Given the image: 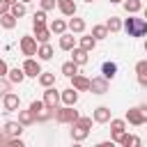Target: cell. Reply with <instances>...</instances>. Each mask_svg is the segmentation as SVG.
<instances>
[{
    "label": "cell",
    "mask_w": 147,
    "mask_h": 147,
    "mask_svg": "<svg viewBox=\"0 0 147 147\" xmlns=\"http://www.w3.org/2000/svg\"><path fill=\"white\" fill-rule=\"evenodd\" d=\"M124 30H126L129 37H145V34H147V21L131 14V16L124 21Z\"/></svg>",
    "instance_id": "cell-1"
},
{
    "label": "cell",
    "mask_w": 147,
    "mask_h": 147,
    "mask_svg": "<svg viewBox=\"0 0 147 147\" xmlns=\"http://www.w3.org/2000/svg\"><path fill=\"white\" fill-rule=\"evenodd\" d=\"M78 110H74V106H64V108H55V119L60 124H74L78 119Z\"/></svg>",
    "instance_id": "cell-2"
},
{
    "label": "cell",
    "mask_w": 147,
    "mask_h": 147,
    "mask_svg": "<svg viewBox=\"0 0 147 147\" xmlns=\"http://www.w3.org/2000/svg\"><path fill=\"white\" fill-rule=\"evenodd\" d=\"M124 119H126L129 124H133V126H142V124H147V115L142 113V108H140V106H136V108H129Z\"/></svg>",
    "instance_id": "cell-3"
},
{
    "label": "cell",
    "mask_w": 147,
    "mask_h": 147,
    "mask_svg": "<svg viewBox=\"0 0 147 147\" xmlns=\"http://www.w3.org/2000/svg\"><path fill=\"white\" fill-rule=\"evenodd\" d=\"M60 101H62V99H60V92H57L53 85L46 87V92H44V103H46V108H48V110H55V108L60 106Z\"/></svg>",
    "instance_id": "cell-4"
},
{
    "label": "cell",
    "mask_w": 147,
    "mask_h": 147,
    "mask_svg": "<svg viewBox=\"0 0 147 147\" xmlns=\"http://www.w3.org/2000/svg\"><path fill=\"white\" fill-rule=\"evenodd\" d=\"M21 51H23V55H28V57H32V55H37V37H30V34H25V37H21Z\"/></svg>",
    "instance_id": "cell-5"
},
{
    "label": "cell",
    "mask_w": 147,
    "mask_h": 147,
    "mask_svg": "<svg viewBox=\"0 0 147 147\" xmlns=\"http://www.w3.org/2000/svg\"><path fill=\"white\" fill-rule=\"evenodd\" d=\"M90 92L92 94H106L108 92V78L106 76H94L90 80Z\"/></svg>",
    "instance_id": "cell-6"
},
{
    "label": "cell",
    "mask_w": 147,
    "mask_h": 147,
    "mask_svg": "<svg viewBox=\"0 0 147 147\" xmlns=\"http://www.w3.org/2000/svg\"><path fill=\"white\" fill-rule=\"evenodd\" d=\"M2 106H5V113H14V110H18V106H21V99H18V94H14V92H7V94L2 96Z\"/></svg>",
    "instance_id": "cell-7"
},
{
    "label": "cell",
    "mask_w": 147,
    "mask_h": 147,
    "mask_svg": "<svg viewBox=\"0 0 147 147\" xmlns=\"http://www.w3.org/2000/svg\"><path fill=\"white\" fill-rule=\"evenodd\" d=\"M124 131H126V119H110V140L113 142H117Z\"/></svg>",
    "instance_id": "cell-8"
},
{
    "label": "cell",
    "mask_w": 147,
    "mask_h": 147,
    "mask_svg": "<svg viewBox=\"0 0 147 147\" xmlns=\"http://www.w3.org/2000/svg\"><path fill=\"white\" fill-rule=\"evenodd\" d=\"M92 119H94L96 124H108V122L113 119V117H110V108H108V106H99V108H94Z\"/></svg>",
    "instance_id": "cell-9"
},
{
    "label": "cell",
    "mask_w": 147,
    "mask_h": 147,
    "mask_svg": "<svg viewBox=\"0 0 147 147\" xmlns=\"http://www.w3.org/2000/svg\"><path fill=\"white\" fill-rule=\"evenodd\" d=\"M23 71H25V76H30V78H39V74H41V67H39V62H37V60L28 57V60L23 62Z\"/></svg>",
    "instance_id": "cell-10"
},
{
    "label": "cell",
    "mask_w": 147,
    "mask_h": 147,
    "mask_svg": "<svg viewBox=\"0 0 147 147\" xmlns=\"http://www.w3.org/2000/svg\"><path fill=\"white\" fill-rule=\"evenodd\" d=\"M60 99H62L64 106H76V101H78V90H76V87H69V90L60 92Z\"/></svg>",
    "instance_id": "cell-11"
},
{
    "label": "cell",
    "mask_w": 147,
    "mask_h": 147,
    "mask_svg": "<svg viewBox=\"0 0 147 147\" xmlns=\"http://www.w3.org/2000/svg\"><path fill=\"white\" fill-rule=\"evenodd\" d=\"M71 87H76L78 92H87V90H90V78L76 74V76H71Z\"/></svg>",
    "instance_id": "cell-12"
},
{
    "label": "cell",
    "mask_w": 147,
    "mask_h": 147,
    "mask_svg": "<svg viewBox=\"0 0 147 147\" xmlns=\"http://www.w3.org/2000/svg\"><path fill=\"white\" fill-rule=\"evenodd\" d=\"M90 136V129H85V126H80V124H71V138L76 140V142H80V140H85Z\"/></svg>",
    "instance_id": "cell-13"
},
{
    "label": "cell",
    "mask_w": 147,
    "mask_h": 147,
    "mask_svg": "<svg viewBox=\"0 0 147 147\" xmlns=\"http://www.w3.org/2000/svg\"><path fill=\"white\" fill-rule=\"evenodd\" d=\"M71 60L80 67V64H87L90 57H87V51H85V48H76V46H74V48H71Z\"/></svg>",
    "instance_id": "cell-14"
},
{
    "label": "cell",
    "mask_w": 147,
    "mask_h": 147,
    "mask_svg": "<svg viewBox=\"0 0 147 147\" xmlns=\"http://www.w3.org/2000/svg\"><path fill=\"white\" fill-rule=\"evenodd\" d=\"M57 7L64 16H76V2L74 0H57Z\"/></svg>",
    "instance_id": "cell-15"
},
{
    "label": "cell",
    "mask_w": 147,
    "mask_h": 147,
    "mask_svg": "<svg viewBox=\"0 0 147 147\" xmlns=\"http://www.w3.org/2000/svg\"><path fill=\"white\" fill-rule=\"evenodd\" d=\"M34 37H37L39 44H46V41L51 39V28H46V25H34Z\"/></svg>",
    "instance_id": "cell-16"
},
{
    "label": "cell",
    "mask_w": 147,
    "mask_h": 147,
    "mask_svg": "<svg viewBox=\"0 0 147 147\" xmlns=\"http://www.w3.org/2000/svg\"><path fill=\"white\" fill-rule=\"evenodd\" d=\"M5 131H7L9 138H18V136L23 133V124H21V122H7V124H5Z\"/></svg>",
    "instance_id": "cell-17"
},
{
    "label": "cell",
    "mask_w": 147,
    "mask_h": 147,
    "mask_svg": "<svg viewBox=\"0 0 147 147\" xmlns=\"http://www.w3.org/2000/svg\"><path fill=\"white\" fill-rule=\"evenodd\" d=\"M117 142H119V145H124V147H138L142 140H140V138H136V136H129V133L124 131V133L119 136V140H117Z\"/></svg>",
    "instance_id": "cell-18"
},
{
    "label": "cell",
    "mask_w": 147,
    "mask_h": 147,
    "mask_svg": "<svg viewBox=\"0 0 147 147\" xmlns=\"http://www.w3.org/2000/svg\"><path fill=\"white\" fill-rule=\"evenodd\" d=\"M0 25H2L5 30H11V28H16V16H14L11 11H7V14H0Z\"/></svg>",
    "instance_id": "cell-19"
},
{
    "label": "cell",
    "mask_w": 147,
    "mask_h": 147,
    "mask_svg": "<svg viewBox=\"0 0 147 147\" xmlns=\"http://www.w3.org/2000/svg\"><path fill=\"white\" fill-rule=\"evenodd\" d=\"M74 46H76L74 32H71V34H67V32H64V34H60V48H62V51H71Z\"/></svg>",
    "instance_id": "cell-20"
},
{
    "label": "cell",
    "mask_w": 147,
    "mask_h": 147,
    "mask_svg": "<svg viewBox=\"0 0 147 147\" xmlns=\"http://www.w3.org/2000/svg\"><path fill=\"white\" fill-rule=\"evenodd\" d=\"M115 74H117V64H115V62L108 60V62L101 64V76H106V78L110 80V78H115Z\"/></svg>",
    "instance_id": "cell-21"
},
{
    "label": "cell",
    "mask_w": 147,
    "mask_h": 147,
    "mask_svg": "<svg viewBox=\"0 0 147 147\" xmlns=\"http://www.w3.org/2000/svg\"><path fill=\"white\" fill-rule=\"evenodd\" d=\"M51 32H55V34H64L67 32V28H69V23H64L62 18H55V21H51Z\"/></svg>",
    "instance_id": "cell-22"
},
{
    "label": "cell",
    "mask_w": 147,
    "mask_h": 147,
    "mask_svg": "<svg viewBox=\"0 0 147 147\" xmlns=\"http://www.w3.org/2000/svg\"><path fill=\"white\" fill-rule=\"evenodd\" d=\"M69 30H71L74 34H83V32H85V21H83V18H76V16H74V18L69 21Z\"/></svg>",
    "instance_id": "cell-23"
},
{
    "label": "cell",
    "mask_w": 147,
    "mask_h": 147,
    "mask_svg": "<svg viewBox=\"0 0 147 147\" xmlns=\"http://www.w3.org/2000/svg\"><path fill=\"white\" fill-rule=\"evenodd\" d=\"M7 78H9V83H14V85H16V83H23V78H25L23 67H21V69H18V67H16V69H11V71L7 74Z\"/></svg>",
    "instance_id": "cell-24"
},
{
    "label": "cell",
    "mask_w": 147,
    "mask_h": 147,
    "mask_svg": "<svg viewBox=\"0 0 147 147\" xmlns=\"http://www.w3.org/2000/svg\"><path fill=\"white\" fill-rule=\"evenodd\" d=\"M34 119H37V117H34V113H32V110H21V113H18V122H21L23 126L34 124Z\"/></svg>",
    "instance_id": "cell-25"
},
{
    "label": "cell",
    "mask_w": 147,
    "mask_h": 147,
    "mask_svg": "<svg viewBox=\"0 0 147 147\" xmlns=\"http://www.w3.org/2000/svg\"><path fill=\"white\" fill-rule=\"evenodd\" d=\"M122 5H124V9H126V14H138V11L142 9V2H140V0H124Z\"/></svg>",
    "instance_id": "cell-26"
},
{
    "label": "cell",
    "mask_w": 147,
    "mask_h": 147,
    "mask_svg": "<svg viewBox=\"0 0 147 147\" xmlns=\"http://www.w3.org/2000/svg\"><path fill=\"white\" fill-rule=\"evenodd\" d=\"M37 55H39V60H51V57H53V46H51L48 41L41 44L39 51H37Z\"/></svg>",
    "instance_id": "cell-27"
},
{
    "label": "cell",
    "mask_w": 147,
    "mask_h": 147,
    "mask_svg": "<svg viewBox=\"0 0 147 147\" xmlns=\"http://www.w3.org/2000/svg\"><path fill=\"white\" fill-rule=\"evenodd\" d=\"M62 74H64L67 78H71V76H76V74H78V64H76L74 60H69V62H64V64H62Z\"/></svg>",
    "instance_id": "cell-28"
},
{
    "label": "cell",
    "mask_w": 147,
    "mask_h": 147,
    "mask_svg": "<svg viewBox=\"0 0 147 147\" xmlns=\"http://www.w3.org/2000/svg\"><path fill=\"white\" fill-rule=\"evenodd\" d=\"M106 28H108V32H119V30L124 28V23H122L117 16H110V18H108V23H106Z\"/></svg>",
    "instance_id": "cell-29"
},
{
    "label": "cell",
    "mask_w": 147,
    "mask_h": 147,
    "mask_svg": "<svg viewBox=\"0 0 147 147\" xmlns=\"http://www.w3.org/2000/svg\"><path fill=\"white\" fill-rule=\"evenodd\" d=\"M55 83V74H48V71H41L39 74V85L41 87H51Z\"/></svg>",
    "instance_id": "cell-30"
},
{
    "label": "cell",
    "mask_w": 147,
    "mask_h": 147,
    "mask_svg": "<svg viewBox=\"0 0 147 147\" xmlns=\"http://www.w3.org/2000/svg\"><path fill=\"white\" fill-rule=\"evenodd\" d=\"M94 46H96V39H94L92 34H87V37H80V48H85V51L90 53V51H94Z\"/></svg>",
    "instance_id": "cell-31"
},
{
    "label": "cell",
    "mask_w": 147,
    "mask_h": 147,
    "mask_svg": "<svg viewBox=\"0 0 147 147\" xmlns=\"http://www.w3.org/2000/svg\"><path fill=\"white\" fill-rule=\"evenodd\" d=\"M92 37H94L96 41H99V39H106V37H108V28H106V25H94V28H92Z\"/></svg>",
    "instance_id": "cell-32"
},
{
    "label": "cell",
    "mask_w": 147,
    "mask_h": 147,
    "mask_svg": "<svg viewBox=\"0 0 147 147\" xmlns=\"http://www.w3.org/2000/svg\"><path fill=\"white\" fill-rule=\"evenodd\" d=\"M16 18H21V16H25V2H14L11 5V9H9Z\"/></svg>",
    "instance_id": "cell-33"
},
{
    "label": "cell",
    "mask_w": 147,
    "mask_h": 147,
    "mask_svg": "<svg viewBox=\"0 0 147 147\" xmlns=\"http://www.w3.org/2000/svg\"><path fill=\"white\" fill-rule=\"evenodd\" d=\"M44 108H46V103H44V99H41V101L37 99V101H32V103H30V110L34 113V117H39V115L44 113Z\"/></svg>",
    "instance_id": "cell-34"
},
{
    "label": "cell",
    "mask_w": 147,
    "mask_h": 147,
    "mask_svg": "<svg viewBox=\"0 0 147 147\" xmlns=\"http://www.w3.org/2000/svg\"><path fill=\"white\" fill-rule=\"evenodd\" d=\"M32 25H46V11H44V9L34 11V16H32Z\"/></svg>",
    "instance_id": "cell-35"
},
{
    "label": "cell",
    "mask_w": 147,
    "mask_h": 147,
    "mask_svg": "<svg viewBox=\"0 0 147 147\" xmlns=\"http://www.w3.org/2000/svg\"><path fill=\"white\" fill-rule=\"evenodd\" d=\"M136 74H138V76H147V60H140V62L136 64Z\"/></svg>",
    "instance_id": "cell-36"
},
{
    "label": "cell",
    "mask_w": 147,
    "mask_h": 147,
    "mask_svg": "<svg viewBox=\"0 0 147 147\" xmlns=\"http://www.w3.org/2000/svg\"><path fill=\"white\" fill-rule=\"evenodd\" d=\"M55 5H57V0H41V9H44V11L55 9Z\"/></svg>",
    "instance_id": "cell-37"
},
{
    "label": "cell",
    "mask_w": 147,
    "mask_h": 147,
    "mask_svg": "<svg viewBox=\"0 0 147 147\" xmlns=\"http://www.w3.org/2000/svg\"><path fill=\"white\" fill-rule=\"evenodd\" d=\"M76 124H80V126L90 129V126H92V117H78V119H76Z\"/></svg>",
    "instance_id": "cell-38"
},
{
    "label": "cell",
    "mask_w": 147,
    "mask_h": 147,
    "mask_svg": "<svg viewBox=\"0 0 147 147\" xmlns=\"http://www.w3.org/2000/svg\"><path fill=\"white\" fill-rule=\"evenodd\" d=\"M7 74H9V69H7V62H5L2 57H0V78H5Z\"/></svg>",
    "instance_id": "cell-39"
},
{
    "label": "cell",
    "mask_w": 147,
    "mask_h": 147,
    "mask_svg": "<svg viewBox=\"0 0 147 147\" xmlns=\"http://www.w3.org/2000/svg\"><path fill=\"white\" fill-rule=\"evenodd\" d=\"M0 145H9V136L5 129H0Z\"/></svg>",
    "instance_id": "cell-40"
},
{
    "label": "cell",
    "mask_w": 147,
    "mask_h": 147,
    "mask_svg": "<svg viewBox=\"0 0 147 147\" xmlns=\"http://www.w3.org/2000/svg\"><path fill=\"white\" fill-rule=\"evenodd\" d=\"M9 9H11V5H7L5 0H0V14H7Z\"/></svg>",
    "instance_id": "cell-41"
},
{
    "label": "cell",
    "mask_w": 147,
    "mask_h": 147,
    "mask_svg": "<svg viewBox=\"0 0 147 147\" xmlns=\"http://www.w3.org/2000/svg\"><path fill=\"white\" fill-rule=\"evenodd\" d=\"M138 83H140L142 87H147V76H138Z\"/></svg>",
    "instance_id": "cell-42"
},
{
    "label": "cell",
    "mask_w": 147,
    "mask_h": 147,
    "mask_svg": "<svg viewBox=\"0 0 147 147\" xmlns=\"http://www.w3.org/2000/svg\"><path fill=\"white\" fill-rule=\"evenodd\" d=\"M140 108H142V113H145V115H147V103H145V106H140Z\"/></svg>",
    "instance_id": "cell-43"
},
{
    "label": "cell",
    "mask_w": 147,
    "mask_h": 147,
    "mask_svg": "<svg viewBox=\"0 0 147 147\" xmlns=\"http://www.w3.org/2000/svg\"><path fill=\"white\" fill-rule=\"evenodd\" d=\"M5 2H7V5H14V2H18V0H5Z\"/></svg>",
    "instance_id": "cell-44"
},
{
    "label": "cell",
    "mask_w": 147,
    "mask_h": 147,
    "mask_svg": "<svg viewBox=\"0 0 147 147\" xmlns=\"http://www.w3.org/2000/svg\"><path fill=\"white\" fill-rule=\"evenodd\" d=\"M110 2H124V0H110Z\"/></svg>",
    "instance_id": "cell-45"
},
{
    "label": "cell",
    "mask_w": 147,
    "mask_h": 147,
    "mask_svg": "<svg viewBox=\"0 0 147 147\" xmlns=\"http://www.w3.org/2000/svg\"><path fill=\"white\" fill-rule=\"evenodd\" d=\"M85 2H94V0H85Z\"/></svg>",
    "instance_id": "cell-46"
},
{
    "label": "cell",
    "mask_w": 147,
    "mask_h": 147,
    "mask_svg": "<svg viewBox=\"0 0 147 147\" xmlns=\"http://www.w3.org/2000/svg\"><path fill=\"white\" fill-rule=\"evenodd\" d=\"M21 2H30V0H21Z\"/></svg>",
    "instance_id": "cell-47"
},
{
    "label": "cell",
    "mask_w": 147,
    "mask_h": 147,
    "mask_svg": "<svg viewBox=\"0 0 147 147\" xmlns=\"http://www.w3.org/2000/svg\"><path fill=\"white\" fill-rule=\"evenodd\" d=\"M145 18H147V9H145Z\"/></svg>",
    "instance_id": "cell-48"
},
{
    "label": "cell",
    "mask_w": 147,
    "mask_h": 147,
    "mask_svg": "<svg viewBox=\"0 0 147 147\" xmlns=\"http://www.w3.org/2000/svg\"><path fill=\"white\" fill-rule=\"evenodd\" d=\"M145 51H147V41H145Z\"/></svg>",
    "instance_id": "cell-49"
}]
</instances>
